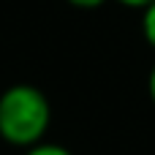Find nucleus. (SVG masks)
Here are the masks:
<instances>
[{
  "instance_id": "1",
  "label": "nucleus",
  "mask_w": 155,
  "mask_h": 155,
  "mask_svg": "<svg viewBox=\"0 0 155 155\" xmlns=\"http://www.w3.org/2000/svg\"><path fill=\"white\" fill-rule=\"evenodd\" d=\"M52 125V106L35 84H11L0 93V139L11 147H35Z\"/></svg>"
},
{
  "instance_id": "2",
  "label": "nucleus",
  "mask_w": 155,
  "mask_h": 155,
  "mask_svg": "<svg viewBox=\"0 0 155 155\" xmlns=\"http://www.w3.org/2000/svg\"><path fill=\"white\" fill-rule=\"evenodd\" d=\"M142 35H144V41L155 49V3H150L142 11Z\"/></svg>"
},
{
  "instance_id": "3",
  "label": "nucleus",
  "mask_w": 155,
  "mask_h": 155,
  "mask_svg": "<svg viewBox=\"0 0 155 155\" xmlns=\"http://www.w3.org/2000/svg\"><path fill=\"white\" fill-rule=\"evenodd\" d=\"M25 155H74L71 150H65L63 144H54V142H41L35 147H27Z\"/></svg>"
},
{
  "instance_id": "4",
  "label": "nucleus",
  "mask_w": 155,
  "mask_h": 155,
  "mask_svg": "<svg viewBox=\"0 0 155 155\" xmlns=\"http://www.w3.org/2000/svg\"><path fill=\"white\" fill-rule=\"evenodd\" d=\"M74 8H84V11H90V8H101L106 0H68Z\"/></svg>"
},
{
  "instance_id": "5",
  "label": "nucleus",
  "mask_w": 155,
  "mask_h": 155,
  "mask_svg": "<svg viewBox=\"0 0 155 155\" xmlns=\"http://www.w3.org/2000/svg\"><path fill=\"white\" fill-rule=\"evenodd\" d=\"M117 3H123V5H128V8H139V11H144L150 3H155V0H117Z\"/></svg>"
},
{
  "instance_id": "6",
  "label": "nucleus",
  "mask_w": 155,
  "mask_h": 155,
  "mask_svg": "<svg viewBox=\"0 0 155 155\" xmlns=\"http://www.w3.org/2000/svg\"><path fill=\"white\" fill-rule=\"evenodd\" d=\"M147 93H150V101L155 104V65L150 71V79H147Z\"/></svg>"
}]
</instances>
